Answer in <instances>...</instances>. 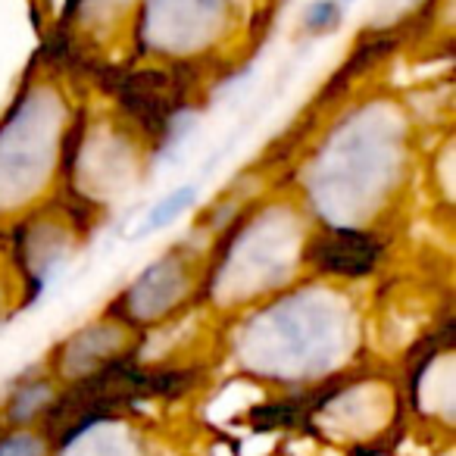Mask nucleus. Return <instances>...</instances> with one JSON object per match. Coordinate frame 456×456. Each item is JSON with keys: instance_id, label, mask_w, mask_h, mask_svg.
Wrapping results in <instances>:
<instances>
[{"instance_id": "obj_1", "label": "nucleus", "mask_w": 456, "mask_h": 456, "mask_svg": "<svg viewBox=\"0 0 456 456\" xmlns=\"http://www.w3.org/2000/svg\"><path fill=\"white\" fill-rule=\"evenodd\" d=\"M381 260V241L360 228H325L306 248V263L319 275L360 279L369 275Z\"/></svg>"}, {"instance_id": "obj_2", "label": "nucleus", "mask_w": 456, "mask_h": 456, "mask_svg": "<svg viewBox=\"0 0 456 456\" xmlns=\"http://www.w3.org/2000/svg\"><path fill=\"white\" fill-rule=\"evenodd\" d=\"M194 194H197L194 184H184V188H175L172 194H166L163 200H159L157 207H153L151 213L144 216V225L138 228V235H151V232H159V228H166L178 213H184V209L194 203Z\"/></svg>"}, {"instance_id": "obj_3", "label": "nucleus", "mask_w": 456, "mask_h": 456, "mask_svg": "<svg viewBox=\"0 0 456 456\" xmlns=\"http://www.w3.org/2000/svg\"><path fill=\"white\" fill-rule=\"evenodd\" d=\"M304 22L310 32H331L341 22V4L338 0H313L304 13Z\"/></svg>"}, {"instance_id": "obj_4", "label": "nucleus", "mask_w": 456, "mask_h": 456, "mask_svg": "<svg viewBox=\"0 0 456 456\" xmlns=\"http://www.w3.org/2000/svg\"><path fill=\"white\" fill-rule=\"evenodd\" d=\"M47 397H51V391H47V385H41V381H38V385L26 387V391L13 400V406H10V416H13V419H28Z\"/></svg>"}]
</instances>
